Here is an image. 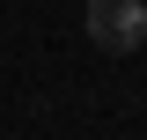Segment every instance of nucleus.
<instances>
[{"label":"nucleus","mask_w":147,"mask_h":140,"mask_svg":"<svg viewBox=\"0 0 147 140\" xmlns=\"http://www.w3.org/2000/svg\"><path fill=\"white\" fill-rule=\"evenodd\" d=\"M140 52H147V44H140Z\"/></svg>","instance_id":"f03ea898"},{"label":"nucleus","mask_w":147,"mask_h":140,"mask_svg":"<svg viewBox=\"0 0 147 140\" xmlns=\"http://www.w3.org/2000/svg\"><path fill=\"white\" fill-rule=\"evenodd\" d=\"M96 52H140L147 44V0H88L81 7Z\"/></svg>","instance_id":"f257e3e1"}]
</instances>
